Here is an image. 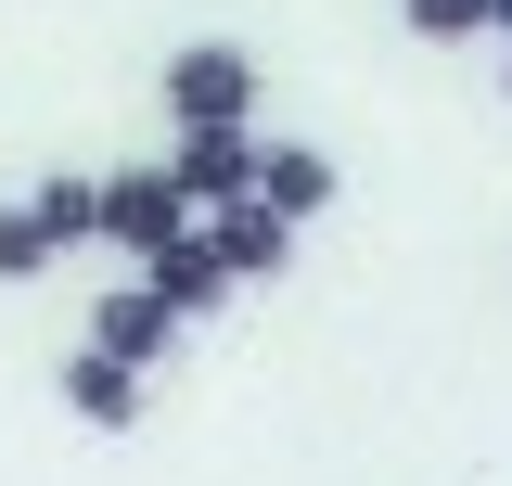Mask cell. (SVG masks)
Wrapping results in <instances>:
<instances>
[{
    "instance_id": "cell-9",
    "label": "cell",
    "mask_w": 512,
    "mask_h": 486,
    "mask_svg": "<svg viewBox=\"0 0 512 486\" xmlns=\"http://www.w3.org/2000/svg\"><path fill=\"white\" fill-rule=\"evenodd\" d=\"M26 218L52 231V256H77V243H103V180H77V167H52V180L26 192Z\"/></svg>"
},
{
    "instance_id": "cell-10",
    "label": "cell",
    "mask_w": 512,
    "mask_h": 486,
    "mask_svg": "<svg viewBox=\"0 0 512 486\" xmlns=\"http://www.w3.org/2000/svg\"><path fill=\"white\" fill-rule=\"evenodd\" d=\"M39 269H52V231H39L26 192H13V205H0V282H39Z\"/></svg>"
},
{
    "instance_id": "cell-8",
    "label": "cell",
    "mask_w": 512,
    "mask_h": 486,
    "mask_svg": "<svg viewBox=\"0 0 512 486\" xmlns=\"http://www.w3.org/2000/svg\"><path fill=\"white\" fill-rule=\"evenodd\" d=\"M141 282H154V295L180 307V320H205V307L231 295V269H218V243H205V218H192L180 243H154V256H141Z\"/></svg>"
},
{
    "instance_id": "cell-5",
    "label": "cell",
    "mask_w": 512,
    "mask_h": 486,
    "mask_svg": "<svg viewBox=\"0 0 512 486\" xmlns=\"http://www.w3.org/2000/svg\"><path fill=\"white\" fill-rule=\"evenodd\" d=\"M52 397H64V423H90V435H128V423H141V371L103 359V346H64Z\"/></svg>"
},
{
    "instance_id": "cell-2",
    "label": "cell",
    "mask_w": 512,
    "mask_h": 486,
    "mask_svg": "<svg viewBox=\"0 0 512 486\" xmlns=\"http://www.w3.org/2000/svg\"><path fill=\"white\" fill-rule=\"evenodd\" d=\"M180 231H192V205H180V180H167V154L103 180V243H116V256H154V243H180Z\"/></svg>"
},
{
    "instance_id": "cell-7",
    "label": "cell",
    "mask_w": 512,
    "mask_h": 486,
    "mask_svg": "<svg viewBox=\"0 0 512 486\" xmlns=\"http://www.w3.org/2000/svg\"><path fill=\"white\" fill-rule=\"evenodd\" d=\"M256 205L308 231L320 205H333V154H320V141H269V154H256Z\"/></svg>"
},
{
    "instance_id": "cell-6",
    "label": "cell",
    "mask_w": 512,
    "mask_h": 486,
    "mask_svg": "<svg viewBox=\"0 0 512 486\" xmlns=\"http://www.w3.org/2000/svg\"><path fill=\"white\" fill-rule=\"evenodd\" d=\"M205 243H218V269H231V282H269V269H282V256H295V218H269V205H205Z\"/></svg>"
},
{
    "instance_id": "cell-13",
    "label": "cell",
    "mask_w": 512,
    "mask_h": 486,
    "mask_svg": "<svg viewBox=\"0 0 512 486\" xmlns=\"http://www.w3.org/2000/svg\"><path fill=\"white\" fill-rule=\"evenodd\" d=\"M500 90H512V52H500Z\"/></svg>"
},
{
    "instance_id": "cell-11",
    "label": "cell",
    "mask_w": 512,
    "mask_h": 486,
    "mask_svg": "<svg viewBox=\"0 0 512 486\" xmlns=\"http://www.w3.org/2000/svg\"><path fill=\"white\" fill-rule=\"evenodd\" d=\"M397 26H410V39H474L487 0H397Z\"/></svg>"
},
{
    "instance_id": "cell-1",
    "label": "cell",
    "mask_w": 512,
    "mask_h": 486,
    "mask_svg": "<svg viewBox=\"0 0 512 486\" xmlns=\"http://www.w3.org/2000/svg\"><path fill=\"white\" fill-rule=\"evenodd\" d=\"M167 128H256V52H231V39L167 52Z\"/></svg>"
},
{
    "instance_id": "cell-12",
    "label": "cell",
    "mask_w": 512,
    "mask_h": 486,
    "mask_svg": "<svg viewBox=\"0 0 512 486\" xmlns=\"http://www.w3.org/2000/svg\"><path fill=\"white\" fill-rule=\"evenodd\" d=\"M487 26H500V39H512V0H487Z\"/></svg>"
},
{
    "instance_id": "cell-4",
    "label": "cell",
    "mask_w": 512,
    "mask_h": 486,
    "mask_svg": "<svg viewBox=\"0 0 512 486\" xmlns=\"http://www.w3.org/2000/svg\"><path fill=\"white\" fill-rule=\"evenodd\" d=\"M180 307L154 295V282H116V295L90 307V346H103V359H128V371H154V359H180Z\"/></svg>"
},
{
    "instance_id": "cell-3",
    "label": "cell",
    "mask_w": 512,
    "mask_h": 486,
    "mask_svg": "<svg viewBox=\"0 0 512 486\" xmlns=\"http://www.w3.org/2000/svg\"><path fill=\"white\" fill-rule=\"evenodd\" d=\"M256 154H269L256 128H180V154H167V180H180V205L205 218V205H244V192H256Z\"/></svg>"
}]
</instances>
